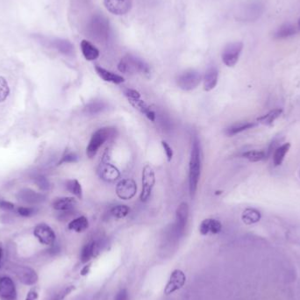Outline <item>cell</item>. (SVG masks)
<instances>
[{
	"mask_svg": "<svg viewBox=\"0 0 300 300\" xmlns=\"http://www.w3.org/2000/svg\"><path fill=\"white\" fill-rule=\"evenodd\" d=\"M201 173V156H200V144L197 137H194L190 152L189 163V190L191 197H193L197 189Z\"/></svg>",
	"mask_w": 300,
	"mask_h": 300,
	"instance_id": "1",
	"label": "cell"
},
{
	"mask_svg": "<svg viewBox=\"0 0 300 300\" xmlns=\"http://www.w3.org/2000/svg\"><path fill=\"white\" fill-rule=\"evenodd\" d=\"M119 70L124 74L149 75L150 68L146 61L131 55L123 57L118 65Z\"/></svg>",
	"mask_w": 300,
	"mask_h": 300,
	"instance_id": "2",
	"label": "cell"
},
{
	"mask_svg": "<svg viewBox=\"0 0 300 300\" xmlns=\"http://www.w3.org/2000/svg\"><path fill=\"white\" fill-rule=\"evenodd\" d=\"M114 129L109 127H103L98 129L95 133L92 134L91 141L88 144L86 148V154L89 158H93L97 155L99 148L102 147L103 144L114 134Z\"/></svg>",
	"mask_w": 300,
	"mask_h": 300,
	"instance_id": "3",
	"label": "cell"
},
{
	"mask_svg": "<svg viewBox=\"0 0 300 300\" xmlns=\"http://www.w3.org/2000/svg\"><path fill=\"white\" fill-rule=\"evenodd\" d=\"M142 190H141V202L148 201L151 193H152L153 188L156 184V175L155 171L150 165H145L142 170Z\"/></svg>",
	"mask_w": 300,
	"mask_h": 300,
	"instance_id": "4",
	"label": "cell"
},
{
	"mask_svg": "<svg viewBox=\"0 0 300 300\" xmlns=\"http://www.w3.org/2000/svg\"><path fill=\"white\" fill-rule=\"evenodd\" d=\"M201 80L202 76L200 73L197 70L190 69L179 75L177 83L179 87L183 91H191L198 87Z\"/></svg>",
	"mask_w": 300,
	"mask_h": 300,
	"instance_id": "5",
	"label": "cell"
},
{
	"mask_svg": "<svg viewBox=\"0 0 300 300\" xmlns=\"http://www.w3.org/2000/svg\"><path fill=\"white\" fill-rule=\"evenodd\" d=\"M243 49L242 42L229 43L225 47L222 52V61L228 67H234L239 61L240 56Z\"/></svg>",
	"mask_w": 300,
	"mask_h": 300,
	"instance_id": "6",
	"label": "cell"
},
{
	"mask_svg": "<svg viewBox=\"0 0 300 300\" xmlns=\"http://www.w3.org/2000/svg\"><path fill=\"white\" fill-rule=\"evenodd\" d=\"M186 276L184 272L181 270H175L171 274L170 279L164 289L165 295H171L177 291L181 289L185 285Z\"/></svg>",
	"mask_w": 300,
	"mask_h": 300,
	"instance_id": "7",
	"label": "cell"
},
{
	"mask_svg": "<svg viewBox=\"0 0 300 300\" xmlns=\"http://www.w3.org/2000/svg\"><path fill=\"white\" fill-rule=\"evenodd\" d=\"M137 192L136 182L133 179H123L116 186V193L120 199L128 200L133 198Z\"/></svg>",
	"mask_w": 300,
	"mask_h": 300,
	"instance_id": "8",
	"label": "cell"
},
{
	"mask_svg": "<svg viewBox=\"0 0 300 300\" xmlns=\"http://www.w3.org/2000/svg\"><path fill=\"white\" fill-rule=\"evenodd\" d=\"M34 235L43 245L52 246L56 241V234L48 225H37L34 228Z\"/></svg>",
	"mask_w": 300,
	"mask_h": 300,
	"instance_id": "9",
	"label": "cell"
},
{
	"mask_svg": "<svg viewBox=\"0 0 300 300\" xmlns=\"http://www.w3.org/2000/svg\"><path fill=\"white\" fill-rule=\"evenodd\" d=\"M16 277L20 283L25 285H34L38 281V276L35 270L27 266L16 267L14 270Z\"/></svg>",
	"mask_w": 300,
	"mask_h": 300,
	"instance_id": "10",
	"label": "cell"
},
{
	"mask_svg": "<svg viewBox=\"0 0 300 300\" xmlns=\"http://www.w3.org/2000/svg\"><path fill=\"white\" fill-rule=\"evenodd\" d=\"M105 5L111 13L124 15L131 8V0H104Z\"/></svg>",
	"mask_w": 300,
	"mask_h": 300,
	"instance_id": "11",
	"label": "cell"
},
{
	"mask_svg": "<svg viewBox=\"0 0 300 300\" xmlns=\"http://www.w3.org/2000/svg\"><path fill=\"white\" fill-rule=\"evenodd\" d=\"M0 298L3 300H17L15 285L11 278L8 277L0 278Z\"/></svg>",
	"mask_w": 300,
	"mask_h": 300,
	"instance_id": "12",
	"label": "cell"
},
{
	"mask_svg": "<svg viewBox=\"0 0 300 300\" xmlns=\"http://www.w3.org/2000/svg\"><path fill=\"white\" fill-rule=\"evenodd\" d=\"M188 216H189V206L186 202H182L179 205L176 214V219H177L176 228L179 234L182 235L184 232Z\"/></svg>",
	"mask_w": 300,
	"mask_h": 300,
	"instance_id": "13",
	"label": "cell"
},
{
	"mask_svg": "<svg viewBox=\"0 0 300 300\" xmlns=\"http://www.w3.org/2000/svg\"><path fill=\"white\" fill-rule=\"evenodd\" d=\"M222 230V224L215 219H205L199 226V232L202 236L218 235Z\"/></svg>",
	"mask_w": 300,
	"mask_h": 300,
	"instance_id": "14",
	"label": "cell"
},
{
	"mask_svg": "<svg viewBox=\"0 0 300 300\" xmlns=\"http://www.w3.org/2000/svg\"><path fill=\"white\" fill-rule=\"evenodd\" d=\"M100 251V245L96 240H91L84 245L81 251V262H89L91 259L95 258Z\"/></svg>",
	"mask_w": 300,
	"mask_h": 300,
	"instance_id": "15",
	"label": "cell"
},
{
	"mask_svg": "<svg viewBox=\"0 0 300 300\" xmlns=\"http://www.w3.org/2000/svg\"><path fill=\"white\" fill-rule=\"evenodd\" d=\"M219 78V71L215 66L208 68L204 76V90L210 91L216 87Z\"/></svg>",
	"mask_w": 300,
	"mask_h": 300,
	"instance_id": "16",
	"label": "cell"
},
{
	"mask_svg": "<svg viewBox=\"0 0 300 300\" xmlns=\"http://www.w3.org/2000/svg\"><path fill=\"white\" fill-rule=\"evenodd\" d=\"M128 101L135 109L140 111L141 114L145 115L150 121H156L155 112L152 111V109L148 107V105L143 100H141V99H129Z\"/></svg>",
	"mask_w": 300,
	"mask_h": 300,
	"instance_id": "17",
	"label": "cell"
},
{
	"mask_svg": "<svg viewBox=\"0 0 300 300\" xmlns=\"http://www.w3.org/2000/svg\"><path fill=\"white\" fill-rule=\"evenodd\" d=\"M76 205V200L72 197H62L55 199L52 206L55 210L60 212L72 211Z\"/></svg>",
	"mask_w": 300,
	"mask_h": 300,
	"instance_id": "18",
	"label": "cell"
},
{
	"mask_svg": "<svg viewBox=\"0 0 300 300\" xmlns=\"http://www.w3.org/2000/svg\"><path fill=\"white\" fill-rule=\"evenodd\" d=\"M95 70L97 74L106 82H109V83L115 84H120L124 83V81H125L123 76L117 75L115 73L111 72L109 70H107L100 66H98V65L95 66Z\"/></svg>",
	"mask_w": 300,
	"mask_h": 300,
	"instance_id": "19",
	"label": "cell"
},
{
	"mask_svg": "<svg viewBox=\"0 0 300 300\" xmlns=\"http://www.w3.org/2000/svg\"><path fill=\"white\" fill-rule=\"evenodd\" d=\"M299 32V28L292 23H285L281 27L278 28V30L274 34V38L278 40H283L294 36Z\"/></svg>",
	"mask_w": 300,
	"mask_h": 300,
	"instance_id": "20",
	"label": "cell"
},
{
	"mask_svg": "<svg viewBox=\"0 0 300 300\" xmlns=\"http://www.w3.org/2000/svg\"><path fill=\"white\" fill-rule=\"evenodd\" d=\"M263 10H264V6L261 2H259V1L251 2L250 4L247 5L246 11H244L245 19H248V20L257 19L260 16L262 15Z\"/></svg>",
	"mask_w": 300,
	"mask_h": 300,
	"instance_id": "21",
	"label": "cell"
},
{
	"mask_svg": "<svg viewBox=\"0 0 300 300\" xmlns=\"http://www.w3.org/2000/svg\"><path fill=\"white\" fill-rule=\"evenodd\" d=\"M81 50L84 58L87 61H94L99 57V51L95 46L91 44V42L84 40L81 42Z\"/></svg>",
	"mask_w": 300,
	"mask_h": 300,
	"instance_id": "22",
	"label": "cell"
},
{
	"mask_svg": "<svg viewBox=\"0 0 300 300\" xmlns=\"http://www.w3.org/2000/svg\"><path fill=\"white\" fill-rule=\"evenodd\" d=\"M258 125L257 122H245V123H237L235 125L229 126L226 129V134L228 136H234L238 133L247 131V130L252 129Z\"/></svg>",
	"mask_w": 300,
	"mask_h": 300,
	"instance_id": "23",
	"label": "cell"
},
{
	"mask_svg": "<svg viewBox=\"0 0 300 300\" xmlns=\"http://www.w3.org/2000/svg\"><path fill=\"white\" fill-rule=\"evenodd\" d=\"M51 45L54 49L58 50L60 53L63 54L65 56H70L74 51L72 44L63 39H55L51 42Z\"/></svg>",
	"mask_w": 300,
	"mask_h": 300,
	"instance_id": "24",
	"label": "cell"
},
{
	"mask_svg": "<svg viewBox=\"0 0 300 300\" xmlns=\"http://www.w3.org/2000/svg\"><path fill=\"white\" fill-rule=\"evenodd\" d=\"M282 114H283V109L282 108H277V109L270 111L265 115H262L261 117H259L256 120V121L258 124L271 126L273 125L274 122L276 121V120H278L281 116Z\"/></svg>",
	"mask_w": 300,
	"mask_h": 300,
	"instance_id": "25",
	"label": "cell"
},
{
	"mask_svg": "<svg viewBox=\"0 0 300 300\" xmlns=\"http://www.w3.org/2000/svg\"><path fill=\"white\" fill-rule=\"evenodd\" d=\"M290 148H291V143L290 142H286V143H284L281 146H278V148L274 150V166L278 167V166H280L283 164L286 154L289 152Z\"/></svg>",
	"mask_w": 300,
	"mask_h": 300,
	"instance_id": "26",
	"label": "cell"
},
{
	"mask_svg": "<svg viewBox=\"0 0 300 300\" xmlns=\"http://www.w3.org/2000/svg\"><path fill=\"white\" fill-rule=\"evenodd\" d=\"M68 228L74 232L83 233L89 228V221L86 217L80 216L70 221L68 223Z\"/></svg>",
	"mask_w": 300,
	"mask_h": 300,
	"instance_id": "27",
	"label": "cell"
},
{
	"mask_svg": "<svg viewBox=\"0 0 300 300\" xmlns=\"http://www.w3.org/2000/svg\"><path fill=\"white\" fill-rule=\"evenodd\" d=\"M261 213L255 208H247L241 215V220L245 224L252 225L257 223L261 220Z\"/></svg>",
	"mask_w": 300,
	"mask_h": 300,
	"instance_id": "28",
	"label": "cell"
},
{
	"mask_svg": "<svg viewBox=\"0 0 300 300\" xmlns=\"http://www.w3.org/2000/svg\"><path fill=\"white\" fill-rule=\"evenodd\" d=\"M241 156L252 163L262 162L269 158V155L267 151H263V150H249L247 152H244Z\"/></svg>",
	"mask_w": 300,
	"mask_h": 300,
	"instance_id": "29",
	"label": "cell"
},
{
	"mask_svg": "<svg viewBox=\"0 0 300 300\" xmlns=\"http://www.w3.org/2000/svg\"><path fill=\"white\" fill-rule=\"evenodd\" d=\"M19 198L23 200V201L27 202V203H31V204H34V203H37V202L41 201L42 196L40 194L36 193L35 191L30 190H25L22 191H19Z\"/></svg>",
	"mask_w": 300,
	"mask_h": 300,
	"instance_id": "30",
	"label": "cell"
},
{
	"mask_svg": "<svg viewBox=\"0 0 300 300\" xmlns=\"http://www.w3.org/2000/svg\"><path fill=\"white\" fill-rule=\"evenodd\" d=\"M66 189L72 193L73 195H75L76 198L82 199L83 198V190H82V186H81V183H80L76 179H71V180H68L66 182Z\"/></svg>",
	"mask_w": 300,
	"mask_h": 300,
	"instance_id": "31",
	"label": "cell"
},
{
	"mask_svg": "<svg viewBox=\"0 0 300 300\" xmlns=\"http://www.w3.org/2000/svg\"><path fill=\"white\" fill-rule=\"evenodd\" d=\"M130 209L127 205H118L112 207L110 214L116 219H123L129 214Z\"/></svg>",
	"mask_w": 300,
	"mask_h": 300,
	"instance_id": "32",
	"label": "cell"
},
{
	"mask_svg": "<svg viewBox=\"0 0 300 300\" xmlns=\"http://www.w3.org/2000/svg\"><path fill=\"white\" fill-rule=\"evenodd\" d=\"M105 108H106V105L104 103L101 101H93L88 104L87 106L84 107V112L86 114L93 115L101 113Z\"/></svg>",
	"mask_w": 300,
	"mask_h": 300,
	"instance_id": "33",
	"label": "cell"
},
{
	"mask_svg": "<svg viewBox=\"0 0 300 300\" xmlns=\"http://www.w3.org/2000/svg\"><path fill=\"white\" fill-rule=\"evenodd\" d=\"M119 176H120V173H119L118 170H116L114 166H112L110 164H108L102 171L103 179L109 180V181L117 179Z\"/></svg>",
	"mask_w": 300,
	"mask_h": 300,
	"instance_id": "34",
	"label": "cell"
},
{
	"mask_svg": "<svg viewBox=\"0 0 300 300\" xmlns=\"http://www.w3.org/2000/svg\"><path fill=\"white\" fill-rule=\"evenodd\" d=\"M10 94V88L7 81L3 76H0V103L4 102Z\"/></svg>",
	"mask_w": 300,
	"mask_h": 300,
	"instance_id": "35",
	"label": "cell"
},
{
	"mask_svg": "<svg viewBox=\"0 0 300 300\" xmlns=\"http://www.w3.org/2000/svg\"><path fill=\"white\" fill-rule=\"evenodd\" d=\"M77 160H78V156H76L75 153L66 152L61 157L60 162L58 163V165H61L63 164H73V163H76Z\"/></svg>",
	"mask_w": 300,
	"mask_h": 300,
	"instance_id": "36",
	"label": "cell"
},
{
	"mask_svg": "<svg viewBox=\"0 0 300 300\" xmlns=\"http://www.w3.org/2000/svg\"><path fill=\"white\" fill-rule=\"evenodd\" d=\"M74 290H75V287H74V286H68V287H66L65 289L61 290L59 293H57V294H56V295H55V296L50 300H62L64 299L65 297L68 295V294L71 293L72 291H74Z\"/></svg>",
	"mask_w": 300,
	"mask_h": 300,
	"instance_id": "37",
	"label": "cell"
},
{
	"mask_svg": "<svg viewBox=\"0 0 300 300\" xmlns=\"http://www.w3.org/2000/svg\"><path fill=\"white\" fill-rule=\"evenodd\" d=\"M17 213H19L20 216L30 217L34 215L35 210L33 207H29V206H19L17 209Z\"/></svg>",
	"mask_w": 300,
	"mask_h": 300,
	"instance_id": "38",
	"label": "cell"
},
{
	"mask_svg": "<svg viewBox=\"0 0 300 300\" xmlns=\"http://www.w3.org/2000/svg\"><path fill=\"white\" fill-rule=\"evenodd\" d=\"M162 146H163V148H164V152L166 154L168 161L171 162V160H172V157H173V150H172V148H171V146L169 145V143H167L165 141H162Z\"/></svg>",
	"mask_w": 300,
	"mask_h": 300,
	"instance_id": "39",
	"label": "cell"
},
{
	"mask_svg": "<svg viewBox=\"0 0 300 300\" xmlns=\"http://www.w3.org/2000/svg\"><path fill=\"white\" fill-rule=\"evenodd\" d=\"M124 94L125 97L127 98V99H141V94L140 92L135 91V90H132V89H126L124 91Z\"/></svg>",
	"mask_w": 300,
	"mask_h": 300,
	"instance_id": "40",
	"label": "cell"
},
{
	"mask_svg": "<svg viewBox=\"0 0 300 300\" xmlns=\"http://www.w3.org/2000/svg\"><path fill=\"white\" fill-rule=\"evenodd\" d=\"M0 208L5 210V211H12V210H14V205L11 202L0 199Z\"/></svg>",
	"mask_w": 300,
	"mask_h": 300,
	"instance_id": "41",
	"label": "cell"
},
{
	"mask_svg": "<svg viewBox=\"0 0 300 300\" xmlns=\"http://www.w3.org/2000/svg\"><path fill=\"white\" fill-rule=\"evenodd\" d=\"M37 183H38L39 186L41 187L43 190H47L50 186V183L47 181V179L43 178V177H39Z\"/></svg>",
	"mask_w": 300,
	"mask_h": 300,
	"instance_id": "42",
	"label": "cell"
},
{
	"mask_svg": "<svg viewBox=\"0 0 300 300\" xmlns=\"http://www.w3.org/2000/svg\"><path fill=\"white\" fill-rule=\"evenodd\" d=\"M38 299V293L35 290H31L30 292L27 294L26 300H37Z\"/></svg>",
	"mask_w": 300,
	"mask_h": 300,
	"instance_id": "43",
	"label": "cell"
},
{
	"mask_svg": "<svg viewBox=\"0 0 300 300\" xmlns=\"http://www.w3.org/2000/svg\"><path fill=\"white\" fill-rule=\"evenodd\" d=\"M117 300H127V293H125V290L119 293Z\"/></svg>",
	"mask_w": 300,
	"mask_h": 300,
	"instance_id": "44",
	"label": "cell"
},
{
	"mask_svg": "<svg viewBox=\"0 0 300 300\" xmlns=\"http://www.w3.org/2000/svg\"><path fill=\"white\" fill-rule=\"evenodd\" d=\"M91 264H88L86 266L84 267V269L81 270V275L82 276H85V275H87L89 272H90V270H91Z\"/></svg>",
	"mask_w": 300,
	"mask_h": 300,
	"instance_id": "45",
	"label": "cell"
},
{
	"mask_svg": "<svg viewBox=\"0 0 300 300\" xmlns=\"http://www.w3.org/2000/svg\"><path fill=\"white\" fill-rule=\"evenodd\" d=\"M2 257H3V249H2V246H1V244H0V267H1Z\"/></svg>",
	"mask_w": 300,
	"mask_h": 300,
	"instance_id": "46",
	"label": "cell"
},
{
	"mask_svg": "<svg viewBox=\"0 0 300 300\" xmlns=\"http://www.w3.org/2000/svg\"><path fill=\"white\" fill-rule=\"evenodd\" d=\"M298 28H299V30L300 31V19L299 20V24H298Z\"/></svg>",
	"mask_w": 300,
	"mask_h": 300,
	"instance_id": "47",
	"label": "cell"
},
{
	"mask_svg": "<svg viewBox=\"0 0 300 300\" xmlns=\"http://www.w3.org/2000/svg\"></svg>",
	"mask_w": 300,
	"mask_h": 300,
	"instance_id": "48",
	"label": "cell"
}]
</instances>
